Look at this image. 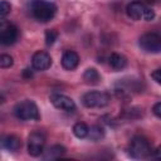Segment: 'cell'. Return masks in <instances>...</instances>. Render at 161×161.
Segmentation results:
<instances>
[{
	"mask_svg": "<svg viewBox=\"0 0 161 161\" xmlns=\"http://www.w3.org/2000/svg\"><path fill=\"white\" fill-rule=\"evenodd\" d=\"M29 10L34 19L42 23H47L55 16L57 5L48 0H31L29 4Z\"/></svg>",
	"mask_w": 161,
	"mask_h": 161,
	"instance_id": "obj_1",
	"label": "cell"
},
{
	"mask_svg": "<svg viewBox=\"0 0 161 161\" xmlns=\"http://www.w3.org/2000/svg\"><path fill=\"white\" fill-rule=\"evenodd\" d=\"M14 114L16 118L21 121H39L40 113L39 108L35 104V102L30 99H25L23 102H19L14 107Z\"/></svg>",
	"mask_w": 161,
	"mask_h": 161,
	"instance_id": "obj_2",
	"label": "cell"
},
{
	"mask_svg": "<svg viewBox=\"0 0 161 161\" xmlns=\"http://www.w3.org/2000/svg\"><path fill=\"white\" fill-rule=\"evenodd\" d=\"M126 13L133 20L150 21V20H152L155 18V11L151 8L146 6L141 1H132V3H130L127 5V8H126Z\"/></svg>",
	"mask_w": 161,
	"mask_h": 161,
	"instance_id": "obj_3",
	"label": "cell"
},
{
	"mask_svg": "<svg viewBox=\"0 0 161 161\" xmlns=\"http://www.w3.org/2000/svg\"><path fill=\"white\" fill-rule=\"evenodd\" d=\"M128 153L133 158H145L151 155V145L143 136H135L128 145Z\"/></svg>",
	"mask_w": 161,
	"mask_h": 161,
	"instance_id": "obj_4",
	"label": "cell"
},
{
	"mask_svg": "<svg viewBox=\"0 0 161 161\" xmlns=\"http://www.w3.org/2000/svg\"><path fill=\"white\" fill-rule=\"evenodd\" d=\"M82 103L87 108H102L109 103V96L106 92L92 91L82 96Z\"/></svg>",
	"mask_w": 161,
	"mask_h": 161,
	"instance_id": "obj_5",
	"label": "cell"
},
{
	"mask_svg": "<svg viewBox=\"0 0 161 161\" xmlns=\"http://www.w3.org/2000/svg\"><path fill=\"white\" fill-rule=\"evenodd\" d=\"M140 48L146 53H160L161 52V35L157 33H146L140 36Z\"/></svg>",
	"mask_w": 161,
	"mask_h": 161,
	"instance_id": "obj_6",
	"label": "cell"
},
{
	"mask_svg": "<svg viewBox=\"0 0 161 161\" xmlns=\"http://www.w3.org/2000/svg\"><path fill=\"white\" fill-rule=\"evenodd\" d=\"M45 136L40 131H35L28 137V153L33 157H38L44 152Z\"/></svg>",
	"mask_w": 161,
	"mask_h": 161,
	"instance_id": "obj_7",
	"label": "cell"
},
{
	"mask_svg": "<svg viewBox=\"0 0 161 161\" xmlns=\"http://www.w3.org/2000/svg\"><path fill=\"white\" fill-rule=\"evenodd\" d=\"M50 102L58 109H62V111H65V112H74L75 111V103H74V101L70 97L65 96V94L53 93L50 96Z\"/></svg>",
	"mask_w": 161,
	"mask_h": 161,
	"instance_id": "obj_8",
	"label": "cell"
},
{
	"mask_svg": "<svg viewBox=\"0 0 161 161\" xmlns=\"http://www.w3.org/2000/svg\"><path fill=\"white\" fill-rule=\"evenodd\" d=\"M19 35V30L13 24H1L0 28V43L3 45H11L16 42Z\"/></svg>",
	"mask_w": 161,
	"mask_h": 161,
	"instance_id": "obj_9",
	"label": "cell"
},
{
	"mask_svg": "<svg viewBox=\"0 0 161 161\" xmlns=\"http://www.w3.org/2000/svg\"><path fill=\"white\" fill-rule=\"evenodd\" d=\"M31 65L36 70H47L52 65V57L44 50H38L31 57Z\"/></svg>",
	"mask_w": 161,
	"mask_h": 161,
	"instance_id": "obj_10",
	"label": "cell"
},
{
	"mask_svg": "<svg viewBox=\"0 0 161 161\" xmlns=\"http://www.w3.org/2000/svg\"><path fill=\"white\" fill-rule=\"evenodd\" d=\"M79 64V55L74 50H67L62 57V67L67 70H73Z\"/></svg>",
	"mask_w": 161,
	"mask_h": 161,
	"instance_id": "obj_11",
	"label": "cell"
},
{
	"mask_svg": "<svg viewBox=\"0 0 161 161\" xmlns=\"http://www.w3.org/2000/svg\"><path fill=\"white\" fill-rule=\"evenodd\" d=\"M1 145L4 148H6L8 151H11V152L19 151L21 148V141L15 135H6L5 137H3Z\"/></svg>",
	"mask_w": 161,
	"mask_h": 161,
	"instance_id": "obj_12",
	"label": "cell"
},
{
	"mask_svg": "<svg viewBox=\"0 0 161 161\" xmlns=\"http://www.w3.org/2000/svg\"><path fill=\"white\" fill-rule=\"evenodd\" d=\"M108 60H109V65L114 70H122V69H125L127 67V59L123 55L118 54V53H112L109 55Z\"/></svg>",
	"mask_w": 161,
	"mask_h": 161,
	"instance_id": "obj_13",
	"label": "cell"
},
{
	"mask_svg": "<svg viewBox=\"0 0 161 161\" xmlns=\"http://www.w3.org/2000/svg\"><path fill=\"white\" fill-rule=\"evenodd\" d=\"M65 147L62 146V145H54L52 147H49L45 153H44V160H54V158H58L60 156H63L65 153Z\"/></svg>",
	"mask_w": 161,
	"mask_h": 161,
	"instance_id": "obj_14",
	"label": "cell"
},
{
	"mask_svg": "<svg viewBox=\"0 0 161 161\" xmlns=\"http://www.w3.org/2000/svg\"><path fill=\"white\" fill-rule=\"evenodd\" d=\"M83 79L87 82V83H91V84H96L101 80V75L98 73V70L96 68H88L84 73H83Z\"/></svg>",
	"mask_w": 161,
	"mask_h": 161,
	"instance_id": "obj_15",
	"label": "cell"
},
{
	"mask_svg": "<svg viewBox=\"0 0 161 161\" xmlns=\"http://www.w3.org/2000/svg\"><path fill=\"white\" fill-rule=\"evenodd\" d=\"M88 132H89V127L84 122H77L73 126V133L78 138H86L88 136Z\"/></svg>",
	"mask_w": 161,
	"mask_h": 161,
	"instance_id": "obj_16",
	"label": "cell"
},
{
	"mask_svg": "<svg viewBox=\"0 0 161 161\" xmlns=\"http://www.w3.org/2000/svg\"><path fill=\"white\" fill-rule=\"evenodd\" d=\"M88 137H89V140H92V141H99L101 138L104 137V130H103V127H101V126H98V125L92 126V127L89 128Z\"/></svg>",
	"mask_w": 161,
	"mask_h": 161,
	"instance_id": "obj_17",
	"label": "cell"
},
{
	"mask_svg": "<svg viewBox=\"0 0 161 161\" xmlns=\"http://www.w3.org/2000/svg\"><path fill=\"white\" fill-rule=\"evenodd\" d=\"M58 38V31L54 29H48L45 31V44L47 45H53L54 42Z\"/></svg>",
	"mask_w": 161,
	"mask_h": 161,
	"instance_id": "obj_18",
	"label": "cell"
},
{
	"mask_svg": "<svg viewBox=\"0 0 161 161\" xmlns=\"http://www.w3.org/2000/svg\"><path fill=\"white\" fill-rule=\"evenodd\" d=\"M14 64L13 57L9 54H1L0 55V67L1 68H10Z\"/></svg>",
	"mask_w": 161,
	"mask_h": 161,
	"instance_id": "obj_19",
	"label": "cell"
},
{
	"mask_svg": "<svg viewBox=\"0 0 161 161\" xmlns=\"http://www.w3.org/2000/svg\"><path fill=\"white\" fill-rule=\"evenodd\" d=\"M10 10H11V5H10V3L6 1V0H1V3H0V16H1L3 20H4L5 16L10 13Z\"/></svg>",
	"mask_w": 161,
	"mask_h": 161,
	"instance_id": "obj_20",
	"label": "cell"
},
{
	"mask_svg": "<svg viewBox=\"0 0 161 161\" xmlns=\"http://www.w3.org/2000/svg\"><path fill=\"white\" fill-rule=\"evenodd\" d=\"M152 112H153V114H155L156 117L161 118V102H157V103L153 104V107H152Z\"/></svg>",
	"mask_w": 161,
	"mask_h": 161,
	"instance_id": "obj_21",
	"label": "cell"
},
{
	"mask_svg": "<svg viewBox=\"0 0 161 161\" xmlns=\"http://www.w3.org/2000/svg\"><path fill=\"white\" fill-rule=\"evenodd\" d=\"M151 77L153 78V80H156L158 84H161V69H156L151 73Z\"/></svg>",
	"mask_w": 161,
	"mask_h": 161,
	"instance_id": "obj_22",
	"label": "cell"
},
{
	"mask_svg": "<svg viewBox=\"0 0 161 161\" xmlns=\"http://www.w3.org/2000/svg\"><path fill=\"white\" fill-rule=\"evenodd\" d=\"M155 156H156V158L161 160V145L155 150Z\"/></svg>",
	"mask_w": 161,
	"mask_h": 161,
	"instance_id": "obj_23",
	"label": "cell"
}]
</instances>
